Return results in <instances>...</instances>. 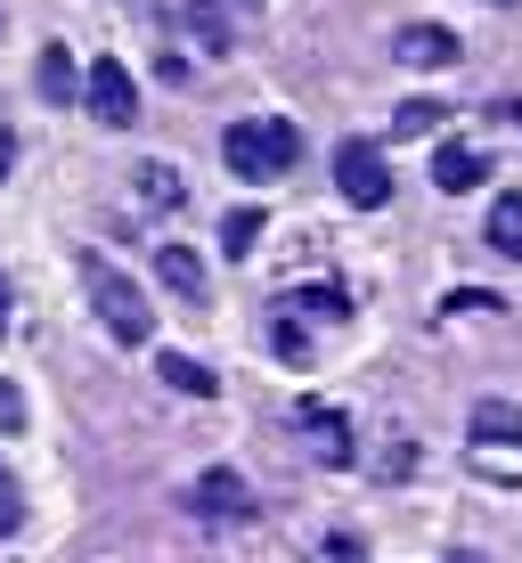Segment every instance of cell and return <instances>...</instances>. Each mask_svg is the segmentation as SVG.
<instances>
[{"mask_svg":"<svg viewBox=\"0 0 522 563\" xmlns=\"http://www.w3.org/2000/svg\"><path fill=\"white\" fill-rule=\"evenodd\" d=\"M221 164L237 172V180H286V172L302 164V131L286 123V114H245V123L221 131Z\"/></svg>","mask_w":522,"mask_h":563,"instance_id":"1","label":"cell"},{"mask_svg":"<svg viewBox=\"0 0 522 563\" xmlns=\"http://www.w3.org/2000/svg\"><path fill=\"white\" fill-rule=\"evenodd\" d=\"M82 286H90V310L107 319L114 343H147V335H156V310H147V295H140V286H131L107 254H82Z\"/></svg>","mask_w":522,"mask_h":563,"instance_id":"2","label":"cell"},{"mask_svg":"<svg viewBox=\"0 0 522 563\" xmlns=\"http://www.w3.org/2000/svg\"><path fill=\"white\" fill-rule=\"evenodd\" d=\"M335 188H343V205L384 212V205H392V164H384V147L343 140V147H335Z\"/></svg>","mask_w":522,"mask_h":563,"instance_id":"3","label":"cell"},{"mask_svg":"<svg viewBox=\"0 0 522 563\" xmlns=\"http://www.w3.org/2000/svg\"><path fill=\"white\" fill-rule=\"evenodd\" d=\"M82 107L99 114L107 131H131V123H140V82H131V66H123V57H90Z\"/></svg>","mask_w":522,"mask_h":563,"instance_id":"4","label":"cell"},{"mask_svg":"<svg viewBox=\"0 0 522 563\" xmlns=\"http://www.w3.org/2000/svg\"><path fill=\"white\" fill-rule=\"evenodd\" d=\"M188 507L204 522H254V482H245L237 465H204V474L188 482Z\"/></svg>","mask_w":522,"mask_h":563,"instance_id":"5","label":"cell"},{"mask_svg":"<svg viewBox=\"0 0 522 563\" xmlns=\"http://www.w3.org/2000/svg\"><path fill=\"white\" fill-rule=\"evenodd\" d=\"M392 57L400 66H417V74H441V66H457V33L449 25H400V42H392Z\"/></svg>","mask_w":522,"mask_h":563,"instance_id":"6","label":"cell"},{"mask_svg":"<svg viewBox=\"0 0 522 563\" xmlns=\"http://www.w3.org/2000/svg\"><path fill=\"white\" fill-rule=\"evenodd\" d=\"M180 33L197 42V57H229V42H237L229 0H180Z\"/></svg>","mask_w":522,"mask_h":563,"instance_id":"7","label":"cell"},{"mask_svg":"<svg viewBox=\"0 0 522 563\" xmlns=\"http://www.w3.org/2000/svg\"><path fill=\"white\" fill-rule=\"evenodd\" d=\"M490 180V155H481L474 140H449V147H433V188H449V197H466V188Z\"/></svg>","mask_w":522,"mask_h":563,"instance_id":"8","label":"cell"},{"mask_svg":"<svg viewBox=\"0 0 522 563\" xmlns=\"http://www.w3.org/2000/svg\"><path fill=\"white\" fill-rule=\"evenodd\" d=\"M295 424L319 441V457H326V465H352V417H343V409H326V400H302Z\"/></svg>","mask_w":522,"mask_h":563,"instance_id":"9","label":"cell"},{"mask_svg":"<svg viewBox=\"0 0 522 563\" xmlns=\"http://www.w3.org/2000/svg\"><path fill=\"white\" fill-rule=\"evenodd\" d=\"M156 278H164L180 302H204V295H212V286H204V262L188 254V245H156Z\"/></svg>","mask_w":522,"mask_h":563,"instance_id":"10","label":"cell"},{"mask_svg":"<svg viewBox=\"0 0 522 563\" xmlns=\"http://www.w3.org/2000/svg\"><path fill=\"white\" fill-rule=\"evenodd\" d=\"M156 376H164L180 400H212V393H221V376H212L204 360H188V352H156Z\"/></svg>","mask_w":522,"mask_h":563,"instance_id":"11","label":"cell"},{"mask_svg":"<svg viewBox=\"0 0 522 563\" xmlns=\"http://www.w3.org/2000/svg\"><path fill=\"white\" fill-rule=\"evenodd\" d=\"M466 465L481 482H507V490H522V441H474Z\"/></svg>","mask_w":522,"mask_h":563,"instance_id":"12","label":"cell"},{"mask_svg":"<svg viewBox=\"0 0 522 563\" xmlns=\"http://www.w3.org/2000/svg\"><path fill=\"white\" fill-rule=\"evenodd\" d=\"M278 319H352V295L343 286H302V295H278Z\"/></svg>","mask_w":522,"mask_h":563,"instance_id":"13","label":"cell"},{"mask_svg":"<svg viewBox=\"0 0 522 563\" xmlns=\"http://www.w3.org/2000/svg\"><path fill=\"white\" fill-rule=\"evenodd\" d=\"M481 238H490V254L522 262V197H514V188H507V197L490 205V221H481Z\"/></svg>","mask_w":522,"mask_h":563,"instance_id":"14","label":"cell"},{"mask_svg":"<svg viewBox=\"0 0 522 563\" xmlns=\"http://www.w3.org/2000/svg\"><path fill=\"white\" fill-rule=\"evenodd\" d=\"M33 82H42V99H49V107H74V99H82V82H74V57L57 49V42L42 49V66H33Z\"/></svg>","mask_w":522,"mask_h":563,"instance_id":"15","label":"cell"},{"mask_svg":"<svg viewBox=\"0 0 522 563\" xmlns=\"http://www.w3.org/2000/svg\"><path fill=\"white\" fill-rule=\"evenodd\" d=\"M131 188H140V205H147V212H171V205L188 197V188H180V172H171V164H140V172H131Z\"/></svg>","mask_w":522,"mask_h":563,"instance_id":"16","label":"cell"},{"mask_svg":"<svg viewBox=\"0 0 522 563\" xmlns=\"http://www.w3.org/2000/svg\"><path fill=\"white\" fill-rule=\"evenodd\" d=\"M262 245V205H229V221H221V254L229 262H245Z\"/></svg>","mask_w":522,"mask_h":563,"instance_id":"17","label":"cell"},{"mask_svg":"<svg viewBox=\"0 0 522 563\" xmlns=\"http://www.w3.org/2000/svg\"><path fill=\"white\" fill-rule=\"evenodd\" d=\"M466 441H522V417L507 409V400H474V424Z\"/></svg>","mask_w":522,"mask_h":563,"instance_id":"18","label":"cell"},{"mask_svg":"<svg viewBox=\"0 0 522 563\" xmlns=\"http://www.w3.org/2000/svg\"><path fill=\"white\" fill-rule=\"evenodd\" d=\"M25 531V482L9 474V457H0V539H16Z\"/></svg>","mask_w":522,"mask_h":563,"instance_id":"19","label":"cell"},{"mask_svg":"<svg viewBox=\"0 0 522 563\" xmlns=\"http://www.w3.org/2000/svg\"><path fill=\"white\" fill-rule=\"evenodd\" d=\"M433 123H449V114H441L433 99H409V107L392 114V131H400V140H424V131H433Z\"/></svg>","mask_w":522,"mask_h":563,"instance_id":"20","label":"cell"},{"mask_svg":"<svg viewBox=\"0 0 522 563\" xmlns=\"http://www.w3.org/2000/svg\"><path fill=\"white\" fill-rule=\"evenodd\" d=\"M269 352H278V360H311V343H302L295 319H278V310H269Z\"/></svg>","mask_w":522,"mask_h":563,"instance_id":"21","label":"cell"},{"mask_svg":"<svg viewBox=\"0 0 522 563\" xmlns=\"http://www.w3.org/2000/svg\"><path fill=\"white\" fill-rule=\"evenodd\" d=\"M0 433H25V393L0 376Z\"/></svg>","mask_w":522,"mask_h":563,"instance_id":"22","label":"cell"},{"mask_svg":"<svg viewBox=\"0 0 522 563\" xmlns=\"http://www.w3.org/2000/svg\"><path fill=\"white\" fill-rule=\"evenodd\" d=\"M326 563H367V555H359V539H326Z\"/></svg>","mask_w":522,"mask_h":563,"instance_id":"23","label":"cell"},{"mask_svg":"<svg viewBox=\"0 0 522 563\" xmlns=\"http://www.w3.org/2000/svg\"><path fill=\"white\" fill-rule=\"evenodd\" d=\"M9 319H16V295H9V269H0V335H9Z\"/></svg>","mask_w":522,"mask_h":563,"instance_id":"24","label":"cell"},{"mask_svg":"<svg viewBox=\"0 0 522 563\" xmlns=\"http://www.w3.org/2000/svg\"><path fill=\"white\" fill-rule=\"evenodd\" d=\"M229 9H245V16H254V9H269V0H229Z\"/></svg>","mask_w":522,"mask_h":563,"instance_id":"25","label":"cell"},{"mask_svg":"<svg viewBox=\"0 0 522 563\" xmlns=\"http://www.w3.org/2000/svg\"><path fill=\"white\" fill-rule=\"evenodd\" d=\"M0 172H9V131H0Z\"/></svg>","mask_w":522,"mask_h":563,"instance_id":"26","label":"cell"},{"mask_svg":"<svg viewBox=\"0 0 522 563\" xmlns=\"http://www.w3.org/2000/svg\"><path fill=\"white\" fill-rule=\"evenodd\" d=\"M514 123H522V107H514Z\"/></svg>","mask_w":522,"mask_h":563,"instance_id":"27","label":"cell"}]
</instances>
